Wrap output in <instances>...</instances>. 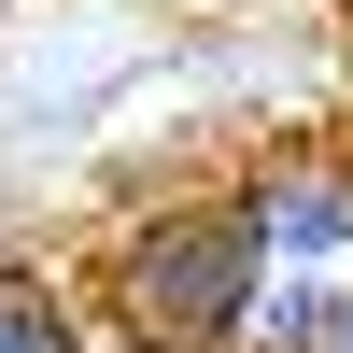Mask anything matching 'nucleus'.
<instances>
[{
    "label": "nucleus",
    "mask_w": 353,
    "mask_h": 353,
    "mask_svg": "<svg viewBox=\"0 0 353 353\" xmlns=\"http://www.w3.org/2000/svg\"><path fill=\"white\" fill-rule=\"evenodd\" d=\"M311 353H353V283H339V311H325V339H311Z\"/></svg>",
    "instance_id": "nucleus-6"
},
{
    "label": "nucleus",
    "mask_w": 353,
    "mask_h": 353,
    "mask_svg": "<svg viewBox=\"0 0 353 353\" xmlns=\"http://www.w3.org/2000/svg\"><path fill=\"white\" fill-rule=\"evenodd\" d=\"M99 353H156V339H128V325H113V339H99Z\"/></svg>",
    "instance_id": "nucleus-7"
},
{
    "label": "nucleus",
    "mask_w": 353,
    "mask_h": 353,
    "mask_svg": "<svg viewBox=\"0 0 353 353\" xmlns=\"http://www.w3.org/2000/svg\"><path fill=\"white\" fill-rule=\"evenodd\" d=\"M269 226H254V198H156V212H128V241H113V325L156 339V353H241L254 297H269Z\"/></svg>",
    "instance_id": "nucleus-1"
},
{
    "label": "nucleus",
    "mask_w": 353,
    "mask_h": 353,
    "mask_svg": "<svg viewBox=\"0 0 353 353\" xmlns=\"http://www.w3.org/2000/svg\"><path fill=\"white\" fill-rule=\"evenodd\" d=\"M128 71H141L128 43H71V57H43V71H14V85H0V128H14V141H71L85 113L128 85Z\"/></svg>",
    "instance_id": "nucleus-3"
},
{
    "label": "nucleus",
    "mask_w": 353,
    "mask_h": 353,
    "mask_svg": "<svg viewBox=\"0 0 353 353\" xmlns=\"http://www.w3.org/2000/svg\"><path fill=\"white\" fill-rule=\"evenodd\" d=\"M325 311H339V269H269V297H254L241 353H311V339H325Z\"/></svg>",
    "instance_id": "nucleus-5"
},
{
    "label": "nucleus",
    "mask_w": 353,
    "mask_h": 353,
    "mask_svg": "<svg viewBox=\"0 0 353 353\" xmlns=\"http://www.w3.org/2000/svg\"><path fill=\"white\" fill-rule=\"evenodd\" d=\"M241 198L283 269H353V156H254Z\"/></svg>",
    "instance_id": "nucleus-2"
},
{
    "label": "nucleus",
    "mask_w": 353,
    "mask_h": 353,
    "mask_svg": "<svg viewBox=\"0 0 353 353\" xmlns=\"http://www.w3.org/2000/svg\"><path fill=\"white\" fill-rule=\"evenodd\" d=\"M0 353H99V325H85L43 269H0Z\"/></svg>",
    "instance_id": "nucleus-4"
}]
</instances>
